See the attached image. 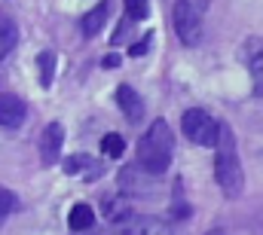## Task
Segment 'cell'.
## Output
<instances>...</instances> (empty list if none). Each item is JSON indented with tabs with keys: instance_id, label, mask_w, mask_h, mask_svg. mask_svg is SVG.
<instances>
[{
	"instance_id": "5",
	"label": "cell",
	"mask_w": 263,
	"mask_h": 235,
	"mask_svg": "<svg viewBox=\"0 0 263 235\" xmlns=\"http://www.w3.org/2000/svg\"><path fill=\"white\" fill-rule=\"evenodd\" d=\"M117 235H172V226L159 217H144V214H129L120 223H114Z\"/></svg>"
},
{
	"instance_id": "19",
	"label": "cell",
	"mask_w": 263,
	"mask_h": 235,
	"mask_svg": "<svg viewBox=\"0 0 263 235\" xmlns=\"http://www.w3.org/2000/svg\"><path fill=\"white\" fill-rule=\"evenodd\" d=\"M18 208V199L12 195V192H6V189H0V214L6 217L9 211H15Z\"/></svg>"
},
{
	"instance_id": "7",
	"label": "cell",
	"mask_w": 263,
	"mask_h": 235,
	"mask_svg": "<svg viewBox=\"0 0 263 235\" xmlns=\"http://www.w3.org/2000/svg\"><path fill=\"white\" fill-rule=\"evenodd\" d=\"M62 168H65V174L83 177V180H98V177L104 174V162L95 159V156H89V153H73V156H67L65 162H62Z\"/></svg>"
},
{
	"instance_id": "10",
	"label": "cell",
	"mask_w": 263,
	"mask_h": 235,
	"mask_svg": "<svg viewBox=\"0 0 263 235\" xmlns=\"http://www.w3.org/2000/svg\"><path fill=\"white\" fill-rule=\"evenodd\" d=\"M245 64H248V73H251L254 98H263V40H248L245 43Z\"/></svg>"
},
{
	"instance_id": "11",
	"label": "cell",
	"mask_w": 263,
	"mask_h": 235,
	"mask_svg": "<svg viewBox=\"0 0 263 235\" xmlns=\"http://www.w3.org/2000/svg\"><path fill=\"white\" fill-rule=\"evenodd\" d=\"M107 15H110V0H98L95 9H89V12L80 18V31H83V37H98L101 28H107Z\"/></svg>"
},
{
	"instance_id": "9",
	"label": "cell",
	"mask_w": 263,
	"mask_h": 235,
	"mask_svg": "<svg viewBox=\"0 0 263 235\" xmlns=\"http://www.w3.org/2000/svg\"><path fill=\"white\" fill-rule=\"evenodd\" d=\"M28 119V104L18 95H0V128H22Z\"/></svg>"
},
{
	"instance_id": "20",
	"label": "cell",
	"mask_w": 263,
	"mask_h": 235,
	"mask_svg": "<svg viewBox=\"0 0 263 235\" xmlns=\"http://www.w3.org/2000/svg\"><path fill=\"white\" fill-rule=\"evenodd\" d=\"M150 43H153V34H147L144 40H138V43H132L129 52L135 55V58H141V55H147V49H150Z\"/></svg>"
},
{
	"instance_id": "13",
	"label": "cell",
	"mask_w": 263,
	"mask_h": 235,
	"mask_svg": "<svg viewBox=\"0 0 263 235\" xmlns=\"http://www.w3.org/2000/svg\"><path fill=\"white\" fill-rule=\"evenodd\" d=\"M67 226H70V232H89L95 226V211L89 205H83V202L73 205L70 214H67Z\"/></svg>"
},
{
	"instance_id": "16",
	"label": "cell",
	"mask_w": 263,
	"mask_h": 235,
	"mask_svg": "<svg viewBox=\"0 0 263 235\" xmlns=\"http://www.w3.org/2000/svg\"><path fill=\"white\" fill-rule=\"evenodd\" d=\"M101 153H104L107 159H120V156L126 153V141H123L120 134H114V131H110V134H104V138H101Z\"/></svg>"
},
{
	"instance_id": "12",
	"label": "cell",
	"mask_w": 263,
	"mask_h": 235,
	"mask_svg": "<svg viewBox=\"0 0 263 235\" xmlns=\"http://www.w3.org/2000/svg\"><path fill=\"white\" fill-rule=\"evenodd\" d=\"M117 104L126 113V119H132V122H141L144 119V101H141V95L132 86H120L117 89Z\"/></svg>"
},
{
	"instance_id": "1",
	"label": "cell",
	"mask_w": 263,
	"mask_h": 235,
	"mask_svg": "<svg viewBox=\"0 0 263 235\" xmlns=\"http://www.w3.org/2000/svg\"><path fill=\"white\" fill-rule=\"evenodd\" d=\"M214 177L217 186L227 199H239L245 189V171L239 162V150H236V134L227 122L217 125V141H214Z\"/></svg>"
},
{
	"instance_id": "4",
	"label": "cell",
	"mask_w": 263,
	"mask_h": 235,
	"mask_svg": "<svg viewBox=\"0 0 263 235\" xmlns=\"http://www.w3.org/2000/svg\"><path fill=\"white\" fill-rule=\"evenodd\" d=\"M217 119L211 116L208 110H199V107H193V110H187L184 116H181V131L193 141V144H199V147H214V141H217Z\"/></svg>"
},
{
	"instance_id": "2",
	"label": "cell",
	"mask_w": 263,
	"mask_h": 235,
	"mask_svg": "<svg viewBox=\"0 0 263 235\" xmlns=\"http://www.w3.org/2000/svg\"><path fill=\"white\" fill-rule=\"evenodd\" d=\"M172 156H175V134H172L165 119H156L147 128V134L138 141V159L135 162L144 171L162 177L168 171V165H172Z\"/></svg>"
},
{
	"instance_id": "6",
	"label": "cell",
	"mask_w": 263,
	"mask_h": 235,
	"mask_svg": "<svg viewBox=\"0 0 263 235\" xmlns=\"http://www.w3.org/2000/svg\"><path fill=\"white\" fill-rule=\"evenodd\" d=\"M156 183H159V177L150 174V171H144L138 162H132V165H126V168L120 171V189H123V192H132V195H147Z\"/></svg>"
},
{
	"instance_id": "17",
	"label": "cell",
	"mask_w": 263,
	"mask_h": 235,
	"mask_svg": "<svg viewBox=\"0 0 263 235\" xmlns=\"http://www.w3.org/2000/svg\"><path fill=\"white\" fill-rule=\"evenodd\" d=\"M126 15L132 22H144L150 15V0H126Z\"/></svg>"
},
{
	"instance_id": "15",
	"label": "cell",
	"mask_w": 263,
	"mask_h": 235,
	"mask_svg": "<svg viewBox=\"0 0 263 235\" xmlns=\"http://www.w3.org/2000/svg\"><path fill=\"white\" fill-rule=\"evenodd\" d=\"M37 64H40V86L49 89V86H52V76H55V52L43 49V52L37 55Z\"/></svg>"
},
{
	"instance_id": "14",
	"label": "cell",
	"mask_w": 263,
	"mask_h": 235,
	"mask_svg": "<svg viewBox=\"0 0 263 235\" xmlns=\"http://www.w3.org/2000/svg\"><path fill=\"white\" fill-rule=\"evenodd\" d=\"M18 46V28L9 15H0V61Z\"/></svg>"
},
{
	"instance_id": "18",
	"label": "cell",
	"mask_w": 263,
	"mask_h": 235,
	"mask_svg": "<svg viewBox=\"0 0 263 235\" xmlns=\"http://www.w3.org/2000/svg\"><path fill=\"white\" fill-rule=\"evenodd\" d=\"M172 214L175 217H187L190 211L184 208V189H181V183H175V205H172Z\"/></svg>"
},
{
	"instance_id": "22",
	"label": "cell",
	"mask_w": 263,
	"mask_h": 235,
	"mask_svg": "<svg viewBox=\"0 0 263 235\" xmlns=\"http://www.w3.org/2000/svg\"><path fill=\"white\" fill-rule=\"evenodd\" d=\"M193 3H196L199 9H202V6H208V0H193Z\"/></svg>"
},
{
	"instance_id": "21",
	"label": "cell",
	"mask_w": 263,
	"mask_h": 235,
	"mask_svg": "<svg viewBox=\"0 0 263 235\" xmlns=\"http://www.w3.org/2000/svg\"><path fill=\"white\" fill-rule=\"evenodd\" d=\"M101 64H104V67H117V64H120V58H117V55H107Z\"/></svg>"
},
{
	"instance_id": "8",
	"label": "cell",
	"mask_w": 263,
	"mask_h": 235,
	"mask_svg": "<svg viewBox=\"0 0 263 235\" xmlns=\"http://www.w3.org/2000/svg\"><path fill=\"white\" fill-rule=\"evenodd\" d=\"M62 144H65V125L62 122H49L43 128V134H40V159H43V165H55L59 162Z\"/></svg>"
},
{
	"instance_id": "23",
	"label": "cell",
	"mask_w": 263,
	"mask_h": 235,
	"mask_svg": "<svg viewBox=\"0 0 263 235\" xmlns=\"http://www.w3.org/2000/svg\"><path fill=\"white\" fill-rule=\"evenodd\" d=\"M205 235H223V232L220 229H211V232H205Z\"/></svg>"
},
{
	"instance_id": "3",
	"label": "cell",
	"mask_w": 263,
	"mask_h": 235,
	"mask_svg": "<svg viewBox=\"0 0 263 235\" xmlns=\"http://www.w3.org/2000/svg\"><path fill=\"white\" fill-rule=\"evenodd\" d=\"M175 34L184 46H199L202 43V34H205V25H202V12L193 0H175Z\"/></svg>"
},
{
	"instance_id": "24",
	"label": "cell",
	"mask_w": 263,
	"mask_h": 235,
	"mask_svg": "<svg viewBox=\"0 0 263 235\" xmlns=\"http://www.w3.org/2000/svg\"><path fill=\"white\" fill-rule=\"evenodd\" d=\"M0 226H3V214H0Z\"/></svg>"
}]
</instances>
